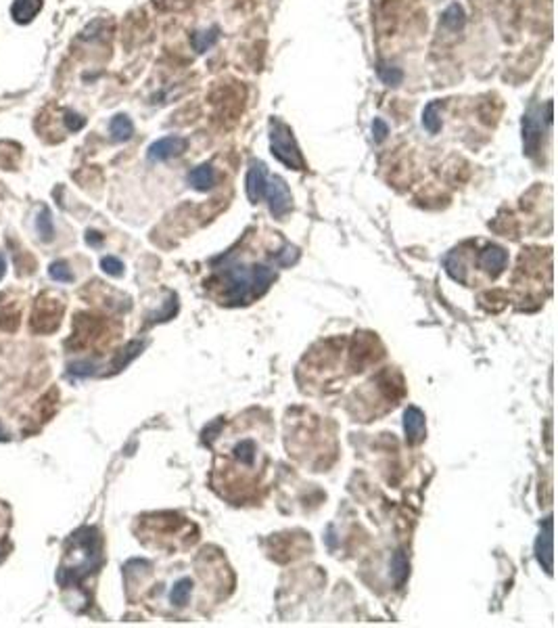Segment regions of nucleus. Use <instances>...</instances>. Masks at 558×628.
<instances>
[{"label":"nucleus","instance_id":"nucleus-1","mask_svg":"<svg viewBox=\"0 0 558 628\" xmlns=\"http://www.w3.org/2000/svg\"><path fill=\"white\" fill-rule=\"evenodd\" d=\"M274 276H276V272L272 266L230 262L224 266V274H222L224 299L230 306L247 304L253 297L262 295L270 287Z\"/></svg>","mask_w":558,"mask_h":628},{"label":"nucleus","instance_id":"nucleus-2","mask_svg":"<svg viewBox=\"0 0 558 628\" xmlns=\"http://www.w3.org/2000/svg\"><path fill=\"white\" fill-rule=\"evenodd\" d=\"M101 547L99 534L94 528H82L69 538V547L65 551V565L59 572V582L65 586L80 584L90 572L99 568Z\"/></svg>","mask_w":558,"mask_h":628},{"label":"nucleus","instance_id":"nucleus-3","mask_svg":"<svg viewBox=\"0 0 558 628\" xmlns=\"http://www.w3.org/2000/svg\"><path fill=\"white\" fill-rule=\"evenodd\" d=\"M270 149H272V155L287 168H293L297 172L305 170L303 155L293 136V130L278 117L270 119Z\"/></svg>","mask_w":558,"mask_h":628},{"label":"nucleus","instance_id":"nucleus-4","mask_svg":"<svg viewBox=\"0 0 558 628\" xmlns=\"http://www.w3.org/2000/svg\"><path fill=\"white\" fill-rule=\"evenodd\" d=\"M543 119L550 124L548 117L541 115L539 105H531L523 115V151L527 157H535L543 136Z\"/></svg>","mask_w":558,"mask_h":628},{"label":"nucleus","instance_id":"nucleus-5","mask_svg":"<svg viewBox=\"0 0 558 628\" xmlns=\"http://www.w3.org/2000/svg\"><path fill=\"white\" fill-rule=\"evenodd\" d=\"M264 197L268 201L270 214L276 220H282L291 212V208H293V195H291L287 183L280 176H268L266 189H264Z\"/></svg>","mask_w":558,"mask_h":628},{"label":"nucleus","instance_id":"nucleus-6","mask_svg":"<svg viewBox=\"0 0 558 628\" xmlns=\"http://www.w3.org/2000/svg\"><path fill=\"white\" fill-rule=\"evenodd\" d=\"M186 147H189V140L184 136H163L149 147L146 157L151 162H165V160H171V157L182 155L186 151Z\"/></svg>","mask_w":558,"mask_h":628},{"label":"nucleus","instance_id":"nucleus-7","mask_svg":"<svg viewBox=\"0 0 558 628\" xmlns=\"http://www.w3.org/2000/svg\"><path fill=\"white\" fill-rule=\"evenodd\" d=\"M266 181H268V170L266 164L260 160H253L249 164L247 170V181H245V189H247V197L251 204H257L264 197V189H266Z\"/></svg>","mask_w":558,"mask_h":628},{"label":"nucleus","instance_id":"nucleus-8","mask_svg":"<svg viewBox=\"0 0 558 628\" xmlns=\"http://www.w3.org/2000/svg\"><path fill=\"white\" fill-rule=\"evenodd\" d=\"M535 557L539 565L546 570V574H552V559H554V547H552V518H546L537 540H535Z\"/></svg>","mask_w":558,"mask_h":628},{"label":"nucleus","instance_id":"nucleus-9","mask_svg":"<svg viewBox=\"0 0 558 628\" xmlns=\"http://www.w3.org/2000/svg\"><path fill=\"white\" fill-rule=\"evenodd\" d=\"M508 264V254L504 247L500 245H487L481 254H479V266L489 274V276H498Z\"/></svg>","mask_w":558,"mask_h":628},{"label":"nucleus","instance_id":"nucleus-10","mask_svg":"<svg viewBox=\"0 0 558 628\" xmlns=\"http://www.w3.org/2000/svg\"><path fill=\"white\" fill-rule=\"evenodd\" d=\"M404 431L408 444H418L425 440V413L418 406H408L404 413Z\"/></svg>","mask_w":558,"mask_h":628},{"label":"nucleus","instance_id":"nucleus-11","mask_svg":"<svg viewBox=\"0 0 558 628\" xmlns=\"http://www.w3.org/2000/svg\"><path fill=\"white\" fill-rule=\"evenodd\" d=\"M230 452H232V458H235L237 465L247 467V469H253L255 463H257V452H260V448H257V442H255L253 438H243V440H239V442L235 444V448H232Z\"/></svg>","mask_w":558,"mask_h":628},{"label":"nucleus","instance_id":"nucleus-12","mask_svg":"<svg viewBox=\"0 0 558 628\" xmlns=\"http://www.w3.org/2000/svg\"><path fill=\"white\" fill-rule=\"evenodd\" d=\"M42 9V0H15L11 15L17 24H30Z\"/></svg>","mask_w":558,"mask_h":628},{"label":"nucleus","instance_id":"nucleus-13","mask_svg":"<svg viewBox=\"0 0 558 628\" xmlns=\"http://www.w3.org/2000/svg\"><path fill=\"white\" fill-rule=\"evenodd\" d=\"M109 134L115 142H124V140H130L132 134H134V124L132 119L126 115V113H117L111 117L109 122Z\"/></svg>","mask_w":558,"mask_h":628},{"label":"nucleus","instance_id":"nucleus-14","mask_svg":"<svg viewBox=\"0 0 558 628\" xmlns=\"http://www.w3.org/2000/svg\"><path fill=\"white\" fill-rule=\"evenodd\" d=\"M189 183L193 189L197 191H210L216 185V172L210 164L197 166L191 174H189Z\"/></svg>","mask_w":558,"mask_h":628},{"label":"nucleus","instance_id":"nucleus-15","mask_svg":"<svg viewBox=\"0 0 558 628\" xmlns=\"http://www.w3.org/2000/svg\"><path fill=\"white\" fill-rule=\"evenodd\" d=\"M220 40V28H210V30H201L193 34V47L197 53H208L216 42Z\"/></svg>","mask_w":558,"mask_h":628},{"label":"nucleus","instance_id":"nucleus-16","mask_svg":"<svg viewBox=\"0 0 558 628\" xmlns=\"http://www.w3.org/2000/svg\"><path fill=\"white\" fill-rule=\"evenodd\" d=\"M193 593V580L191 578H182L174 584L171 593H169V601L176 605V607H184L186 603H189V597Z\"/></svg>","mask_w":558,"mask_h":628},{"label":"nucleus","instance_id":"nucleus-17","mask_svg":"<svg viewBox=\"0 0 558 628\" xmlns=\"http://www.w3.org/2000/svg\"><path fill=\"white\" fill-rule=\"evenodd\" d=\"M439 101H431L425 109H423V126L427 132L437 134L441 130V115H439Z\"/></svg>","mask_w":558,"mask_h":628},{"label":"nucleus","instance_id":"nucleus-18","mask_svg":"<svg viewBox=\"0 0 558 628\" xmlns=\"http://www.w3.org/2000/svg\"><path fill=\"white\" fill-rule=\"evenodd\" d=\"M441 26L450 32H458L464 26V11L460 5H452L446 9V13L441 15Z\"/></svg>","mask_w":558,"mask_h":628},{"label":"nucleus","instance_id":"nucleus-19","mask_svg":"<svg viewBox=\"0 0 558 628\" xmlns=\"http://www.w3.org/2000/svg\"><path fill=\"white\" fill-rule=\"evenodd\" d=\"M377 74H379L381 82L387 84V86H400L402 80H404V72H402L400 67H396V65L385 63V61H379Z\"/></svg>","mask_w":558,"mask_h":628},{"label":"nucleus","instance_id":"nucleus-20","mask_svg":"<svg viewBox=\"0 0 558 628\" xmlns=\"http://www.w3.org/2000/svg\"><path fill=\"white\" fill-rule=\"evenodd\" d=\"M391 574H394V580L398 584H402L408 576V559L404 555V551H398L391 559Z\"/></svg>","mask_w":558,"mask_h":628},{"label":"nucleus","instance_id":"nucleus-21","mask_svg":"<svg viewBox=\"0 0 558 628\" xmlns=\"http://www.w3.org/2000/svg\"><path fill=\"white\" fill-rule=\"evenodd\" d=\"M36 229H38V233L44 241H49L53 237V216H51L49 208H42L40 216L36 218Z\"/></svg>","mask_w":558,"mask_h":628},{"label":"nucleus","instance_id":"nucleus-22","mask_svg":"<svg viewBox=\"0 0 558 628\" xmlns=\"http://www.w3.org/2000/svg\"><path fill=\"white\" fill-rule=\"evenodd\" d=\"M49 274H51V279H55V281H63V283H67V281H71L74 279V274H71V270H69V266H67V262H53L51 266H49Z\"/></svg>","mask_w":558,"mask_h":628},{"label":"nucleus","instance_id":"nucleus-23","mask_svg":"<svg viewBox=\"0 0 558 628\" xmlns=\"http://www.w3.org/2000/svg\"><path fill=\"white\" fill-rule=\"evenodd\" d=\"M101 268H103L107 274H111V276H121V274H124V264H121V260H117L115 256H105V258L101 260Z\"/></svg>","mask_w":558,"mask_h":628},{"label":"nucleus","instance_id":"nucleus-24","mask_svg":"<svg viewBox=\"0 0 558 628\" xmlns=\"http://www.w3.org/2000/svg\"><path fill=\"white\" fill-rule=\"evenodd\" d=\"M65 126L69 132H78L86 126V117H82L80 113H74V111H67L65 113Z\"/></svg>","mask_w":558,"mask_h":628},{"label":"nucleus","instance_id":"nucleus-25","mask_svg":"<svg viewBox=\"0 0 558 628\" xmlns=\"http://www.w3.org/2000/svg\"><path fill=\"white\" fill-rule=\"evenodd\" d=\"M387 134H389V126L381 117H377L375 122H372V136H375L377 142H383L387 138Z\"/></svg>","mask_w":558,"mask_h":628},{"label":"nucleus","instance_id":"nucleus-26","mask_svg":"<svg viewBox=\"0 0 558 628\" xmlns=\"http://www.w3.org/2000/svg\"><path fill=\"white\" fill-rule=\"evenodd\" d=\"M295 260H297V249H295V247L282 249V251L278 254V258H276V262H278L280 266H289V264L295 262Z\"/></svg>","mask_w":558,"mask_h":628},{"label":"nucleus","instance_id":"nucleus-27","mask_svg":"<svg viewBox=\"0 0 558 628\" xmlns=\"http://www.w3.org/2000/svg\"><path fill=\"white\" fill-rule=\"evenodd\" d=\"M86 241L90 243V245H99L101 241H103V237L96 233V231H88V235H86Z\"/></svg>","mask_w":558,"mask_h":628},{"label":"nucleus","instance_id":"nucleus-28","mask_svg":"<svg viewBox=\"0 0 558 628\" xmlns=\"http://www.w3.org/2000/svg\"><path fill=\"white\" fill-rule=\"evenodd\" d=\"M3 274H5V256L0 254V276H3Z\"/></svg>","mask_w":558,"mask_h":628}]
</instances>
